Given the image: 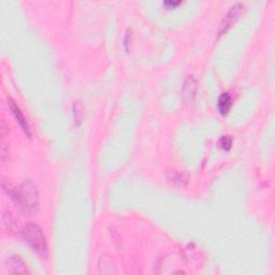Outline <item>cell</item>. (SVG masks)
<instances>
[{
	"label": "cell",
	"instance_id": "3",
	"mask_svg": "<svg viewBox=\"0 0 275 275\" xmlns=\"http://www.w3.org/2000/svg\"><path fill=\"white\" fill-rule=\"evenodd\" d=\"M243 10H244L243 3L238 2V3L233 4V6L229 9V11L227 12L226 17L222 18V20H221V23L220 25V28H219V34L220 35L225 34L227 30L231 27L232 24H235L236 20L242 14Z\"/></svg>",
	"mask_w": 275,
	"mask_h": 275
},
{
	"label": "cell",
	"instance_id": "2",
	"mask_svg": "<svg viewBox=\"0 0 275 275\" xmlns=\"http://www.w3.org/2000/svg\"><path fill=\"white\" fill-rule=\"evenodd\" d=\"M20 233H22L24 241L33 248L34 252L37 253L42 258L48 257V243H46V238L42 229L38 225L34 224V222H28L23 228Z\"/></svg>",
	"mask_w": 275,
	"mask_h": 275
},
{
	"label": "cell",
	"instance_id": "7",
	"mask_svg": "<svg viewBox=\"0 0 275 275\" xmlns=\"http://www.w3.org/2000/svg\"><path fill=\"white\" fill-rule=\"evenodd\" d=\"M168 180L178 186H185L189 180L188 174L184 171H171L168 173Z\"/></svg>",
	"mask_w": 275,
	"mask_h": 275
},
{
	"label": "cell",
	"instance_id": "10",
	"mask_svg": "<svg viewBox=\"0 0 275 275\" xmlns=\"http://www.w3.org/2000/svg\"><path fill=\"white\" fill-rule=\"evenodd\" d=\"M232 142H233V140L229 136H224V137H221V139H220L221 147H222V148L226 149V150H229L231 148Z\"/></svg>",
	"mask_w": 275,
	"mask_h": 275
},
{
	"label": "cell",
	"instance_id": "8",
	"mask_svg": "<svg viewBox=\"0 0 275 275\" xmlns=\"http://www.w3.org/2000/svg\"><path fill=\"white\" fill-rule=\"evenodd\" d=\"M231 97L229 94H227V92H224V94L220 96L219 100H217V108H219L220 114L226 115V114L229 112L231 108Z\"/></svg>",
	"mask_w": 275,
	"mask_h": 275
},
{
	"label": "cell",
	"instance_id": "9",
	"mask_svg": "<svg viewBox=\"0 0 275 275\" xmlns=\"http://www.w3.org/2000/svg\"><path fill=\"white\" fill-rule=\"evenodd\" d=\"M83 106L81 105V102L76 101L74 102L73 105V115H74V121L76 123V125H79V124L82 122V118L83 115H84V112H83Z\"/></svg>",
	"mask_w": 275,
	"mask_h": 275
},
{
	"label": "cell",
	"instance_id": "4",
	"mask_svg": "<svg viewBox=\"0 0 275 275\" xmlns=\"http://www.w3.org/2000/svg\"><path fill=\"white\" fill-rule=\"evenodd\" d=\"M7 103H8V107L10 110H11L12 114L14 115L15 119H17L18 123L19 124V126L22 127L23 129V131L27 134L28 137H32V131H30V127L28 125V122L26 121V118L24 116V114L23 112L20 111V109L19 107L17 105V102H15L14 100H12L11 98H8L7 99Z\"/></svg>",
	"mask_w": 275,
	"mask_h": 275
},
{
	"label": "cell",
	"instance_id": "11",
	"mask_svg": "<svg viewBox=\"0 0 275 275\" xmlns=\"http://www.w3.org/2000/svg\"><path fill=\"white\" fill-rule=\"evenodd\" d=\"M165 6H167V7H176V6H179V4H181V1H171V0H168V1H165L164 2Z\"/></svg>",
	"mask_w": 275,
	"mask_h": 275
},
{
	"label": "cell",
	"instance_id": "6",
	"mask_svg": "<svg viewBox=\"0 0 275 275\" xmlns=\"http://www.w3.org/2000/svg\"><path fill=\"white\" fill-rule=\"evenodd\" d=\"M8 271L11 274H26L29 273L27 267L18 256H12L8 260Z\"/></svg>",
	"mask_w": 275,
	"mask_h": 275
},
{
	"label": "cell",
	"instance_id": "5",
	"mask_svg": "<svg viewBox=\"0 0 275 275\" xmlns=\"http://www.w3.org/2000/svg\"><path fill=\"white\" fill-rule=\"evenodd\" d=\"M197 90H198V82L193 75L187 76L183 87V98L185 101H191L196 96Z\"/></svg>",
	"mask_w": 275,
	"mask_h": 275
},
{
	"label": "cell",
	"instance_id": "1",
	"mask_svg": "<svg viewBox=\"0 0 275 275\" xmlns=\"http://www.w3.org/2000/svg\"><path fill=\"white\" fill-rule=\"evenodd\" d=\"M3 190L11 197V199L17 203L20 209L27 213H34L37 211L39 205V193L32 181H24L18 187L13 188L9 186V182L1 181Z\"/></svg>",
	"mask_w": 275,
	"mask_h": 275
}]
</instances>
